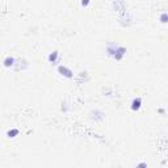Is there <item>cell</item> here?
Here are the masks:
<instances>
[{"instance_id": "cell-1", "label": "cell", "mask_w": 168, "mask_h": 168, "mask_svg": "<svg viewBox=\"0 0 168 168\" xmlns=\"http://www.w3.org/2000/svg\"><path fill=\"white\" fill-rule=\"evenodd\" d=\"M58 72H59L62 76L67 78V79L74 78V72L68 67H66V66H59V67H58Z\"/></svg>"}, {"instance_id": "cell-3", "label": "cell", "mask_w": 168, "mask_h": 168, "mask_svg": "<svg viewBox=\"0 0 168 168\" xmlns=\"http://www.w3.org/2000/svg\"><path fill=\"white\" fill-rule=\"evenodd\" d=\"M125 54H126V47L117 45V49H116V52H114V55H113V58H114L116 60H121Z\"/></svg>"}, {"instance_id": "cell-4", "label": "cell", "mask_w": 168, "mask_h": 168, "mask_svg": "<svg viewBox=\"0 0 168 168\" xmlns=\"http://www.w3.org/2000/svg\"><path fill=\"white\" fill-rule=\"evenodd\" d=\"M142 106V99L141 97H135V99L131 101V110H134V112H136V110H139Z\"/></svg>"}, {"instance_id": "cell-2", "label": "cell", "mask_w": 168, "mask_h": 168, "mask_svg": "<svg viewBox=\"0 0 168 168\" xmlns=\"http://www.w3.org/2000/svg\"><path fill=\"white\" fill-rule=\"evenodd\" d=\"M112 5H113V8H114L117 12H120V13L126 12V4H125L123 0H116V1L112 3Z\"/></svg>"}, {"instance_id": "cell-8", "label": "cell", "mask_w": 168, "mask_h": 168, "mask_svg": "<svg viewBox=\"0 0 168 168\" xmlns=\"http://www.w3.org/2000/svg\"><path fill=\"white\" fill-rule=\"evenodd\" d=\"M18 129H12V130H8L7 131V136L8 138H15V136H17L18 135Z\"/></svg>"}, {"instance_id": "cell-9", "label": "cell", "mask_w": 168, "mask_h": 168, "mask_svg": "<svg viewBox=\"0 0 168 168\" xmlns=\"http://www.w3.org/2000/svg\"><path fill=\"white\" fill-rule=\"evenodd\" d=\"M159 20H160V22H162V24H167L168 22V13L167 12H163L162 15H160Z\"/></svg>"}, {"instance_id": "cell-11", "label": "cell", "mask_w": 168, "mask_h": 168, "mask_svg": "<svg viewBox=\"0 0 168 168\" xmlns=\"http://www.w3.org/2000/svg\"><path fill=\"white\" fill-rule=\"evenodd\" d=\"M138 167H147V163H139Z\"/></svg>"}, {"instance_id": "cell-5", "label": "cell", "mask_w": 168, "mask_h": 168, "mask_svg": "<svg viewBox=\"0 0 168 168\" xmlns=\"http://www.w3.org/2000/svg\"><path fill=\"white\" fill-rule=\"evenodd\" d=\"M15 63H16V60H15V58H13V57H7L4 60H3V64H4V67H7V68L13 67Z\"/></svg>"}, {"instance_id": "cell-6", "label": "cell", "mask_w": 168, "mask_h": 168, "mask_svg": "<svg viewBox=\"0 0 168 168\" xmlns=\"http://www.w3.org/2000/svg\"><path fill=\"white\" fill-rule=\"evenodd\" d=\"M104 112H101V110H93V112L91 113V118H94L96 121H100V120H102L104 118Z\"/></svg>"}, {"instance_id": "cell-7", "label": "cell", "mask_w": 168, "mask_h": 168, "mask_svg": "<svg viewBox=\"0 0 168 168\" xmlns=\"http://www.w3.org/2000/svg\"><path fill=\"white\" fill-rule=\"evenodd\" d=\"M58 57H59V52H58V51H52V52H50V55H49V58H47V59H49L50 63H52V64H54V63L58 62Z\"/></svg>"}, {"instance_id": "cell-10", "label": "cell", "mask_w": 168, "mask_h": 168, "mask_svg": "<svg viewBox=\"0 0 168 168\" xmlns=\"http://www.w3.org/2000/svg\"><path fill=\"white\" fill-rule=\"evenodd\" d=\"M89 1H91V0H81V5H83V7H87V5L89 4Z\"/></svg>"}]
</instances>
